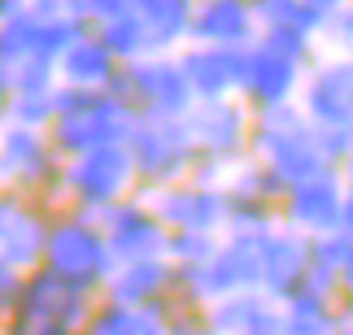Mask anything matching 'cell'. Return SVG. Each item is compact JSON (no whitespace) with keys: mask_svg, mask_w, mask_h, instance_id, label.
Instances as JSON below:
<instances>
[{"mask_svg":"<svg viewBox=\"0 0 353 335\" xmlns=\"http://www.w3.org/2000/svg\"><path fill=\"white\" fill-rule=\"evenodd\" d=\"M148 209H153V218L161 226L210 235L214 226L223 222V213H227V196L210 192V187H166Z\"/></svg>","mask_w":353,"mask_h":335,"instance_id":"cell-9","label":"cell"},{"mask_svg":"<svg viewBox=\"0 0 353 335\" xmlns=\"http://www.w3.org/2000/svg\"><path fill=\"white\" fill-rule=\"evenodd\" d=\"M179 70L201 100H223L227 91H240V70H244V48H192L179 61Z\"/></svg>","mask_w":353,"mask_h":335,"instance_id":"cell-11","label":"cell"},{"mask_svg":"<svg viewBox=\"0 0 353 335\" xmlns=\"http://www.w3.org/2000/svg\"><path fill=\"white\" fill-rule=\"evenodd\" d=\"M183 131L192 140V149L210 153V157H236L244 136H249V114L240 100H196L183 118Z\"/></svg>","mask_w":353,"mask_h":335,"instance_id":"cell-3","label":"cell"},{"mask_svg":"<svg viewBox=\"0 0 353 335\" xmlns=\"http://www.w3.org/2000/svg\"><path fill=\"white\" fill-rule=\"evenodd\" d=\"M88 335H166V323L153 310H122V305H105V310L88 323Z\"/></svg>","mask_w":353,"mask_h":335,"instance_id":"cell-20","label":"cell"},{"mask_svg":"<svg viewBox=\"0 0 353 335\" xmlns=\"http://www.w3.org/2000/svg\"><path fill=\"white\" fill-rule=\"evenodd\" d=\"M296 78H301V65L266 52L262 44L244 48V70H240V91L249 96L257 109H275V105H288Z\"/></svg>","mask_w":353,"mask_h":335,"instance_id":"cell-10","label":"cell"},{"mask_svg":"<svg viewBox=\"0 0 353 335\" xmlns=\"http://www.w3.org/2000/svg\"><path fill=\"white\" fill-rule=\"evenodd\" d=\"M314 144H319V157L323 162H345L353 153V122L349 127H314Z\"/></svg>","mask_w":353,"mask_h":335,"instance_id":"cell-26","label":"cell"},{"mask_svg":"<svg viewBox=\"0 0 353 335\" xmlns=\"http://www.w3.org/2000/svg\"><path fill=\"white\" fill-rule=\"evenodd\" d=\"M83 9L110 22V18H118V13H127V9H131V0H83Z\"/></svg>","mask_w":353,"mask_h":335,"instance_id":"cell-29","label":"cell"},{"mask_svg":"<svg viewBox=\"0 0 353 335\" xmlns=\"http://www.w3.org/2000/svg\"><path fill=\"white\" fill-rule=\"evenodd\" d=\"M232 196H244V200H262V205H270L275 196H288V183L279 179L275 170H262V166H253V170H240L236 174V187H232Z\"/></svg>","mask_w":353,"mask_h":335,"instance_id":"cell-24","label":"cell"},{"mask_svg":"<svg viewBox=\"0 0 353 335\" xmlns=\"http://www.w3.org/2000/svg\"><path fill=\"white\" fill-rule=\"evenodd\" d=\"M301 114L310 127H349L353 122V61L319 65L305 87Z\"/></svg>","mask_w":353,"mask_h":335,"instance_id":"cell-8","label":"cell"},{"mask_svg":"<svg viewBox=\"0 0 353 335\" xmlns=\"http://www.w3.org/2000/svg\"><path fill=\"white\" fill-rule=\"evenodd\" d=\"M341 288L353 296V235H349V252H345V266H341Z\"/></svg>","mask_w":353,"mask_h":335,"instance_id":"cell-30","label":"cell"},{"mask_svg":"<svg viewBox=\"0 0 353 335\" xmlns=\"http://www.w3.org/2000/svg\"><path fill=\"white\" fill-rule=\"evenodd\" d=\"M196 0H131V13L144 22L148 31V48H170L179 35H188Z\"/></svg>","mask_w":353,"mask_h":335,"instance_id":"cell-17","label":"cell"},{"mask_svg":"<svg viewBox=\"0 0 353 335\" xmlns=\"http://www.w3.org/2000/svg\"><path fill=\"white\" fill-rule=\"evenodd\" d=\"M305 279V239L292 231H266L257 244V288L262 296L288 301Z\"/></svg>","mask_w":353,"mask_h":335,"instance_id":"cell-5","label":"cell"},{"mask_svg":"<svg viewBox=\"0 0 353 335\" xmlns=\"http://www.w3.org/2000/svg\"><path fill=\"white\" fill-rule=\"evenodd\" d=\"M101 48L110 52V57H127V61H140L144 52H153L148 48V31H144V22L135 18V13H118V18L105 22V31H101Z\"/></svg>","mask_w":353,"mask_h":335,"instance_id":"cell-21","label":"cell"},{"mask_svg":"<svg viewBox=\"0 0 353 335\" xmlns=\"http://www.w3.org/2000/svg\"><path fill=\"white\" fill-rule=\"evenodd\" d=\"M166 335H214L210 323H201L196 314H183V318H170L166 323Z\"/></svg>","mask_w":353,"mask_h":335,"instance_id":"cell-28","label":"cell"},{"mask_svg":"<svg viewBox=\"0 0 353 335\" xmlns=\"http://www.w3.org/2000/svg\"><path fill=\"white\" fill-rule=\"evenodd\" d=\"M345 166H349V179H353V153H349V157H345Z\"/></svg>","mask_w":353,"mask_h":335,"instance_id":"cell-33","label":"cell"},{"mask_svg":"<svg viewBox=\"0 0 353 335\" xmlns=\"http://www.w3.org/2000/svg\"><path fill=\"white\" fill-rule=\"evenodd\" d=\"M305 5L314 9V13H323V18H327V13H336V9H345L349 0H305Z\"/></svg>","mask_w":353,"mask_h":335,"instance_id":"cell-32","label":"cell"},{"mask_svg":"<svg viewBox=\"0 0 353 335\" xmlns=\"http://www.w3.org/2000/svg\"><path fill=\"white\" fill-rule=\"evenodd\" d=\"M105 239L88 226H65L52 235V261H57V279H70L74 288H88L105 274Z\"/></svg>","mask_w":353,"mask_h":335,"instance_id":"cell-14","label":"cell"},{"mask_svg":"<svg viewBox=\"0 0 353 335\" xmlns=\"http://www.w3.org/2000/svg\"><path fill=\"white\" fill-rule=\"evenodd\" d=\"M262 48L275 52V57H283V61H292V65H301L310 57V35L305 31H292V26H266Z\"/></svg>","mask_w":353,"mask_h":335,"instance_id":"cell-25","label":"cell"},{"mask_svg":"<svg viewBox=\"0 0 353 335\" xmlns=\"http://www.w3.org/2000/svg\"><path fill=\"white\" fill-rule=\"evenodd\" d=\"M110 231L105 239L114 248L118 257L127 261H153L161 257V248H166V231H161V222L153 218V209L148 205H135V200H122V205H110Z\"/></svg>","mask_w":353,"mask_h":335,"instance_id":"cell-7","label":"cell"},{"mask_svg":"<svg viewBox=\"0 0 353 335\" xmlns=\"http://www.w3.org/2000/svg\"><path fill=\"white\" fill-rule=\"evenodd\" d=\"M341 231L353 235V192H345V200H341Z\"/></svg>","mask_w":353,"mask_h":335,"instance_id":"cell-31","label":"cell"},{"mask_svg":"<svg viewBox=\"0 0 353 335\" xmlns=\"http://www.w3.org/2000/svg\"><path fill=\"white\" fill-rule=\"evenodd\" d=\"M253 18H266V26H292V31H319L323 13H314L305 0H249Z\"/></svg>","mask_w":353,"mask_h":335,"instance_id":"cell-22","label":"cell"},{"mask_svg":"<svg viewBox=\"0 0 353 335\" xmlns=\"http://www.w3.org/2000/svg\"><path fill=\"white\" fill-rule=\"evenodd\" d=\"M214 235H201V231H170L166 235V257L174 261V266H205L210 257H214Z\"/></svg>","mask_w":353,"mask_h":335,"instance_id":"cell-23","label":"cell"},{"mask_svg":"<svg viewBox=\"0 0 353 335\" xmlns=\"http://www.w3.org/2000/svg\"><path fill=\"white\" fill-rule=\"evenodd\" d=\"M131 74V96L148 109V118H179L196 105L192 87H188V78L179 70V61H161V57H144L127 65Z\"/></svg>","mask_w":353,"mask_h":335,"instance_id":"cell-4","label":"cell"},{"mask_svg":"<svg viewBox=\"0 0 353 335\" xmlns=\"http://www.w3.org/2000/svg\"><path fill=\"white\" fill-rule=\"evenodd\" d=\"M118 70L114 57L101 48V39L92 44V39H74V48L65 52V78L79 87H101V83H110V74Z\"/></svg>","mask_w":353,"mask_h":335,"instance_id":"cell-19","label":"cell"},{"mask_svg":"<svg viewBox=\"0 0 353 335\" xmlns=\"http://www.w3.org/2000/svg\"><path fill=\"white\" fill-rule=\"evenodd\" d=\"M323 31H327V39H332V44L353 48V5H345V9L327 13V18H323Z\"/></svg>","mask_w":353,"mask_h":335,"instance_id":"cell-27","label":"cell"},{"mask_svg":"<svg viewBox=\"0 0 353 335\" xmlns=\"http://www.w3.org/2000/svg\"><path fill=\"white\" fill-rule=\"evenodd\" d=\"M131 157L127 149H118V144H105V149H92L83 157V166L74 170V183L79 192H83V200H92V205H110V200L122 196V187L131 183Z\"/></svg>","mask_w":353,"mask_h":335,"instance_id":"cell-15","label":"cell"},{"mask_svg":"<svg viewBox=\"0 0 353 335\" xmlns=\"http://www.w3.org/2000/svg\"><path fill=\"white\" fill-rule=\"evenodd\" d=\"M214 335H283V314L262 292H232L210 310Z\"/></svg>","mask_w":353,"mask_h":335,"instance_id":"cell-12","label":"cell"},{"mask_svg":"<svg viewBox=\"0 0 353 335\" xmlns=\"http://www.w3.org/2000/svg\"><path fill=\"white\" fill-rule=\"evenodd\" d=\"M170 274L174 270L161 257H153V261H127V270L114 274L110 292H114L118 305H127V310H148V305L170 288Z\"/></svg>","mask_w":353,"mask_h":335,"instance_id":"cell-16","label":"cell"},{"mask_svg":"<svg viewBox=\"0 0 353 335\" xmlns=\"http://www.w3.org/2000/svg\"><path fill=\"white\" fill-rule=\"evenodd\" d=\"M131 170H140L148 183H174L192 162V140H188L183 122L174 118H144L131 131Z\"/></svg>","mask_w":353,"mask_h":335,"instance_id":"cell-2","label":"cell"},{"mask_svg":"<svg viewBox=\"0 0 353 335\" xmlns=\"http://www.w3.org/2000/svg\"><path fill=\"white\" fill-rule=\"evenodd\" d=\"M253 144H257V153L266 157V166L288 187L305 183V179H319V174L327 170V162L319 157V144H314V127L305 122V114L296 109V105H275V109L257 114Z\"/></svg>","mask_w":353,"mask_h":335,"instance_id":"cell-1","label":"cell"},{"mask_svg":"<svg viewBox=\"0 0 353 335\" xmlns=\"http://www.w3.org/2000/svg\"><path fill=\"white\" fill-rule=\"evenodd\" d=\"M283 335H336V318H332V296H319L310 288H296L283 301Z\"/></svg>","mask_w":353,"mask_h":335,"instance_id":"cell-18","label":"cell"},{"mask_svg":"<svg viewBox=\"0 0 353 335\" xmlns=\"http://www.w3.org/2000/svg\"><path fill=\"white\" fill-rule=\"evenodd\" d=\"M257 31L249 0H201L192 9L188 35L201 39L205 48H249Z\"/></svg>","mask_w":353,"mask_h":335,"instance_id":"cell-6","label":"cell"},{"mask_svg":"<svg viewBox=\"0 0 353 335\" xmlns=\"http://www.w3.org/2000/svg\"><path fill=\"white\" fill-rule=\"evenodd\" d=\"M341 183H336L332 170H323L319 179H305L288 187V218L296 226H305V231L314 235H327V231H341Z\"/></svg>","mask_w":353,"mask_h":335,"instance_id":"cell-13","label":"cell"}]
</instances>
